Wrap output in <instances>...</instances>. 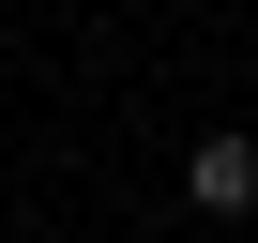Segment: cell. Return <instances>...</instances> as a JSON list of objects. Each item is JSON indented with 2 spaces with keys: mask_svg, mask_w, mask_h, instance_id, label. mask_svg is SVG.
Wrapping results in <instances>:
<instances>
[{
  "mask_svg": "<svg viewBox=\"0 0 258 243\" xmlns=\"http://www.w3.org/2000/svg\"><path fill=\"white\" fill-rule=\"evenodd\" d=\"M182 198H198L213 228H228V213H258V137H198V152H182Z\"/></svg>",
  "mask_w": 258,
  "mask_h": 243,
  "instance_id": "1",
  "label": "cell"
},
{
  "mask_svg": "<svg viewBox=\"0 0 258 243\" xmlns=\"http://www.w3.org/2000/svg\"><path fill=\"white\" fill-rule=\"evenodd\" d=\"M228 243H243V213H228Z\"/></svg>",
  "mask_w": 258,
  "mask_h": 243,
  "instance_id": "2",
  "label": "cell"
}]
</instances>
